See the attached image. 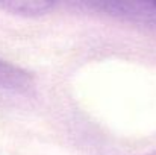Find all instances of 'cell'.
Segmentation results:
<instances>
[{"label": "cell", "mask_w": 156, "mask_h": 155, "mask_svg": "<svg viewBox=\"0 0 156 155\" xmlns=\"http://www.w3.org/2000/svg\"><path fill=\"white\" fill-rule=\"evenodd\" d=\"M0 8L12 14L35 17V15H43L47 11H50L53 8V3L38 2V0H15V2H3L0 3Z\"/></svg>", "instance_id": "7a4b0ae2"}, {"label": "cell", "mask_w": 156, "mask_h": 155, "mask_svg": "<svg viewBox=\"0 0 156 155\" xmlns=\"http://www.w3.org/2000/svg\"><path fill=\"white\" fill-rule=\"evenodd\" d=\"M34 88V78L24 68L0 59V93L5 94H27Z\"/></svg>", "instance_id": "6da1fadb"}, {"label": "cell", "mask_w": 156, "mask_h": 155, "mask_svg": "<svg viewBox=\"0 0 156 155\" xmlns=\"http://www.w3.org/2000/svg\"><path fill=\"white\" fill-rule=\"evenodd\" d=\"M147 155H156V152H152V154H147Z\"/></svg>", "instance_id": "3957f363"}]
</instances>
